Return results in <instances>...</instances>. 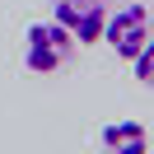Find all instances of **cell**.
<instances>
[{"label":"cell","instance_id":"cell-4","mask_svg":"<svg viewBox=\"0 0 154 154\" xmlns=\"http://www.w3.org/2000/svg\"><path fill=\"white\" fill-rule=\"evenodd\" d=\"M98 145H103L107 154H145L149 149V131H145L140 122H107L103 131H98Z\"/></svg>","mask_w":154,"mask_h":154},{"label":"cell","instance_id":"cell-2","mask_svg":"<svg viewBox=\"0 0 154 154\" xmlns=\"http://www.w3.org/2000/svg\"><path fill=\"white\" fill-rule=\"evenodd\" d=\"M103 38L112 42V51L122 61H131L140 47H149V5H117V10H107Z\"/></svg>","mask_w":154,"mask_h":154},{"label":"cell","instance_id":"cell-1","mask_svg":"<svg viewBox=\"0 0 154 154\" xmlns=\"http://www.w3.org/2000/svg\"><path fill=\"white\" fill-rule=\"evenodd\" d=\"M79 42L70 38V28H61L56 19H38L23 28V66L33 75H51V70H66L75 61Z\"/></svg>","mask_w":154,"mask_h":154},{"label":"cell","instance_id":"cell-3","mask_svg":"<svg viewBox=\"0 0 154 154\" xmlns=\"http://www.w3.org/2000/svg\"><path fill=\"white\" fill-rule=\"evenodd\" d=\"M117 0H51V19L61 28H70V38L79 47L103 38V23H107V10H112Z\"/></svg>","mask_w":154,"mask_h":154}]
</instances>
